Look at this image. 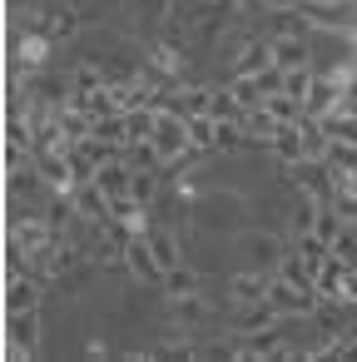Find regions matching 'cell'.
<instances>
[{
  "label": "cell",
  "instance_id": "12",
  "mask_svg": "<svg viewBox=\"0 0 357 362\" xmlns=\"http://www.w3.org/2000/svg\"><path fill=\"white\" fill-rule=\"evenodd\" d=\"M273 65V45L268 40H243L238 45V75H263Z\"/></svg>",
  "mask_w": 357,
  "mask_h": 362
},
{
  "label": "cell",
  "instance_id": "3",
  "mask_svg": "<svg viewBox=\"0 0 357 362\" xmlns=\"http://www.w3.org/2000/svg\"><path fill=\"white\" fill-rule=\"evenodd\" d=\"M238 248H243L248 268H263V273H278V268H283V258H288L283 238H278V233H268V228H248V233L238 238Z\"/></svg>",
  "mask_w": 357,
  "mask_h": 362
},
{
  "label": "cell",
  "instance_id": "22",
  "mask_svg": "<svg viewBox=\"0 0 357 362\" xmlns=\"http://www.w3.org/2000/svg\"><path fill=\"white\" fill-rule=\"evenodd\" d=\"M25 6H30V0H11V11H16V16H21V11H25Z\"/></svg>",
  "mask_w": 357,
  "mask_h": 362
},
{
  "label": "cell",
  "instance_id": "10",
  "mask_svg": "<svg viewBox=\"0 0 357 362\" xmlns=\"http://www.w3.org/2000/svg\"><path fill=\"white\" fill-rule=\"evenodd\" d=\"M268 45H273V65L278 70H298V65L312 60V40L308 35H273Z\"/></svg>",
  "mask_w": 357,
  "mask_h": 362
},
{
  "label": "cell",
  "instance_id": "17",
  "mask_svg": "<svg viewBox=\"0 0 357 362\" xmlns=\"http://www.w3.org/2000/svg\"><path fill=\"white\" fill-rule=\"evenodd\" d=\"M317 214H322V199L303 194V204H298V214H293V233H312V228H317Z\"/></svg>",
  "mask_w": 357,
  "mask_h": 362
},
{
  "label": "cell",
  "instance_id": "2",
  "mask_svg": "<svg viewBox=\"0 0 357 362\" xmlns=\"http://www.w3.org/2000/svg\"><path fill=\"white\" fill-rule=\"evenodd\" d=\"M268 303L278 308V317H312L317 313V293L293 283L288 273H273L268 278Z\"/></svg>",
  "mask_w": 357,
  "mask_h": 362
},
{
  "label": "cell",
  "instance_id": "7",
  "mask_svg": "<svg viewBox=\"0 0 357 362\" xmlns=\"http://www.w3.org/2000/svg\"><path fill=\"white\" fill-rule=\"evenodd\" d=\"M273 322H283V317H278V308H273L268 298L238 303V313H233V337H253V332H263V327H273Z\"/></svg>",
  "mask_w": 357,
  "mask_h": 362
},
{
  "label": "cell",
  "instance_id": "11",
  "mask_svg": "<svg viewBox=\"0 0 357 362\" xmlns=\"http://www.w3.org/2000/svg\"><path fill=\"white\" fill-rule=\"evenodd\" d=\"M268 278H273V273H263V268L233 273V278H228V298H233V308H238V303H258V298H268Z\"/></svg>",
  "mask_w": 357,
  "mask_h": 362
},
{
  "label": "cell",
  "instance_id": "5",
  "mask_svg": "<svg viewBox=\"0 0 357 362\" xmlns=\"http://www.w3.org/2000/svg\"><path fill=\"white\" fill-rule=\"evenodd\" d=\"M0 303H6V313H40V278L35 273H6Z\"/></svg>",
  "mask_w": 357,
  "mask_h": 362
},
{
  "label": "cell",
  "instance_id": "19",
  "mask_svg": "<svg viewBox=\"0 0 357 362\" xmlns=\"http://www.w3.org/2000/svg\"><path fill=\"white\" fill-rule=\"evenodd\" d=\"M312 233H317V238H322V243L332 248V238L342 233V218H337L332 209H322V214H317V228H312Z\"/></svg>",
  "mask_w": 357,
  "mask_h": 362
},
{
  "label": "cell",
  "instance_id": "14",
  "mask_svg": "<svg viewBox=\"0 0 357 362\" xmlns=\"http://www.w3.org/2000/svg\"><path fill=\"white\" fill-rule=\"evenodd\" d=\"M144 238H149V248H154V258H159V268H164V273L184 263V253H179V238H174L169 228H164V233H159V228H149Z\"/></svg>",
  "mask_w": 357,
  "mask_h": 362
},
{
  "label": "cell",
  "instance_id": "16",
  "mask_svg": "<svg viewBox=\"0 0 357 362\" xmlns=\"http://www.w3.org/2000/svg\"><path fill=\"white\" fill-rule=\"evenodd\" d=\"M159 189H164V184H159V169H134V189H129V199H134V204H144V209H149V204L159 199Z\"/></svg>",
  "mask_w": 357,
  "mask_h": 362
},
{
  "label": "cell",
  "instance_id": "1",
  "mask_svg": "<svg viewBox=\"0 0 357 362\" xmlns=\"http://www.w3.org/2000/svg\"><path fill=\"white\" fill-rule=\"evenodd\" d=\"M154 149H159V159L164 164H174V159H184L189 149H194V134H189V115H179V110H159V119H154Z\"/></svg>",
  "mask_w": 357,
  "mask_h": 362
},
{
  "label": "cell",
  "instance_id": "20",
  "mask_svg": "<svg viewBox=\"0 0 357 362\" xmlns=\"http://www.w3.org/2000/svg\"><path fill=\"white\" fill-rule=\"evenodd\" d=\"M352 253H357V238H352V233L342 228V233L332 238V258H342V263H352Z\"/></svg>",
  "mask_w": 357,
  "mask_h": 362
},
{
  "label": "cell",
  "instance_id": "9",
  "mask_svg": "<svg viewBox=\"0 0 357 362\" xmlns=\"http://www.w3.org/2000/svg\"><path fill=\"white\" fill-rule=\"evenodd\" d=\"M169 317H174L179 337H194V332L204 327V317H209V308H204V293H189V298H169Z\"/></svg>",
  "mask_w": 357,
  "mask_h": 362
},
{
  "label": "cell",
  "instance_id": "13",
  "mask_svg": "<svg viewBox=\"0 0 357 362\" xmlns=\"http://www.w3.org/2000/svg\"><path fill=\"white\" fill-rule=\"evenodd\" d=\"M159 288H164V298H189V293H204V278H199L189 263H179V268H169V273H164V283H159Z\"/></svg>",
  "mask_w": 357,
  "mask_h": 362
},
{
  "label": "cell",
  "instance_id": "8",
  "mask_svg": "<svg viewBox=\"0 0 357 362\" xmlns=\"http://www.w3.org/2000/svg\"><path fill=\"white\" fill-rule=\"evenodd\" d=\"M124 273H134L139 283H164V268H159V258H154V248H149L144 233L124 248Z\"/></svg>",
  "mask_w": 357,
  "mask_h": 362
},
{
  "label": "cell",
  "instance_id": "21",
  "mask_svg": "<svg viewBox=\"0 0 357 362\" xmlns=\"http://www.w3.org/2000/svg\"><path fill=\"white\" fill-rule=\"evenodd\" d=\"M16 169H25V144H11L6 139V174H16Z\"/></svg>",
  "mask_w": 357,
  "mask_h": 362
},
{
  "label": "cell",
  "instance_id": "6",
  "mask_svg": "<svg viewBox=\"0 0 357 362\" xmlns=\"http://www.w3.org/2000/svg\"><path fill=\"white\" fill-rule=\"evenodd\" d=\"M228 357H293V347H288V332H283V322H273V327H263V332H253L243 347H228Z\"/></svg>",
  "mask_w": 357,
  "mask_h": 362
},
{
  "label": "cell",
  "instance_id": "15",
  "mask_svg": "<svg viewBox=\"0 0 357 362\" xmlns=\"http://www.w3.org/2000/svg\"><path fill=\"white\" fill-rule=\"evenodd\" d=\"M50 55V35L40 30V35H25L21 45H16V65L21 70H40V60Z\"/></svg>",
  "mask_w": 357,
  "mask_h": 362
},
{
  "label": "cell",
  "instance_id": "23",
  "mask_svg": "<svg viewBox=\"0 0 357 362\" xmlns=\"http://www.w3.org/2000/svg\"><path fill=\"white\" fill-rule=\"evenodd\" d=\"M352 6H357V0H352Z\"/></svg>",
  "mask_w": 357,
  "mask_h": 362
},
{
  "label": "cell",
  "instance_id": "4",
  "mask_svg": "<svg viewBox=\"0 0 357 362\" xmlns=\"http://www.w3.org/2000/svg\"><path fill=\"white\" fill-rule=\"evenodd\" d=\"M45 327H40V313H6V357H30L40 347Z\"/></svg>",
  "mask_w": 357,
  "mask_h": 362
},
{
  "label": "cell",
  "instance_id": "18",
  "mask_svg": "<svg viewBox=\"0 0 357 362\" xmlns=\"http://www.w3.org/2000/svg\"><path fill=\"white\" fill-rule=\"evenodd\" d=\"M308 90H312V75H308V65H298V70H283V95H293V100H308Z\"/></svg>",
  "mask_w": 357,
  "mask_h": 362
}]
</instances>
